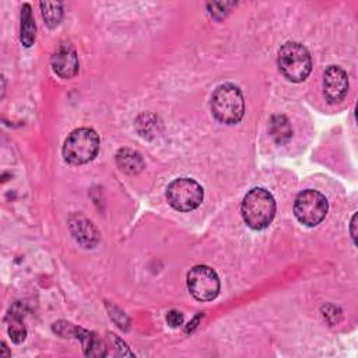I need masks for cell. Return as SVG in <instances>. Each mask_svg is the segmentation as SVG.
<instances>
[{
    "label": "cell",
    "instance_id": "cell-1",
    "mask_svg": "<svg viewBox=\"0 0 358 358\" xmlns=\"http://www.w3.org/2000/svg\"><path fill=\"white\" fill-rule=\"evenodd\" d=\"M241 210L246 225L259 231L271 224L275 214V201L266 189L255 187L243 197Z\"/></svg>",
    "mask_w": 358,
    "mask_h": 358
},
{
    "label": "cell",
    "instance_id": "cell-2",
    "mask_svg": "<svg viewBox=\"0 0 358 358\" xmlns=\"http://www.w3.org/2000/svg\"><path fill=\"white\" fill-rule=\"evenodd\" d=\"M211 112L224 124L238 123L243 117L245 102L241 90L234 84H221L211 95Z\"/></svg>",
    "mask_w": 358,
    "mask_h": 358
},
{
    "label": "cell",
    "instance_id": "cell-3",
    "mask_svg": "<svg viewBox=\"0 0 358 358\" xmlns=\"http://www.w3.org/2000/svg\"><path fill=\"white\" fill-rule=\"evenodd\" d=\"M278 69L281 74L292 81H303L312 70V59L308 49L298 42H287L278 50Z\"/></svg>",
    "mask_w": 358,
    "mask_h": 358
},
{
    "label": "cell",
    "instance_id": "cell-4",
    "mask_svg": "<svg viewBox=\"0 0 358 358\" xmlns=\"http://www.w3.org/2000/svg\"><path fill=\"white\" fill-rule=\"evenodd\" d=\"M99 150V137L92 129L81 127L71 131L63 144V157L73 165L92 161Z\"/></svg>",
    "mask_w": 358,
    "mask_h": 358
},
{
    "label": "cell",
    "instance_id": "cell-5",
    "mask_svg": "<svg viewBox=\"0 0 358 358\" xmlns=\"http://www.w3.org/2000/svg\"><path fill=\"white\" fill-rule=\"evenodd\" d=\"M166 200L178 211H192L203 201V187L190 178H179L166 187Z\"/></svg>",
    "mask_w": 358,
    "mask_h": 358
},
{
    "label": "cell",
    "instance_id": "cell-6",
    "mask_svg": "<svg viewBox=\"0 0 358 358\" xmlns=\"http://www.w3.org/2000/svg\"><path fill=\"white\" fill-rule=\"evenodd\" d=\"M327 208L326 197L312 189L301 192L294 203V214L296 220L306 227H315L322 222L327 214Z\"/></svg>",
    "mask_w": 358,
    "mask_h": 358
},
{
    "label": "cell",
    "instance_id": "cell-7",
    "mask_svg": "<svg viewBox=\"0 0 358 358\" xmlns=\"http://www.w3.org/2000/svg\"><path fill=\"white\" fill-rule=\"evenodd\" d=\"M187 288L197 301H211L220 292V280L211 267L194 266L187 273Z\"/></svg>",
    "mask_w": 358,
    "mask_h": 358
},
{
    "label": "cell",
    "instance_id": "cell-8",
    "mask_svg": "<svg viewBox=\"0 0 358 358\" xmlns=\"http://www.w3.org/2000/svg\"><path fill=\"white\" fill-rule=\"evenodd\" d=\"M348 91V76L338 66H329L323 74V94L331 103L344 99Z\"/></svg>",
    "mask_w": 358,
    "mask_h": 358
},
{
    "label": "cell",
    "instance_id": "cell-9",
    "mask_svg": "<svg viewBox=\"0 0 358 358\" xmlns=\"http://www.w3.org/2000/svg\"><path fill=\"white\" fill-rule=\"evenodd\" d=\"M52 67L62 78H71L78 71V57L70 45H62L52 56Z\"/></svg>",
    "mask_w": 358,
    "mask_h": 358
},
{
    "label": "cell",
    "instance_id": "cell-10",
    "mask_svg": "<svg viewBox=\"0 0 358 358\" xmlns=\"http://www.w3.org/2000/svg\"><path fill=\"white\" fill-rule=\"evenodd\" d=\"M70 231L74 239L84 248H92L98 243L99 235L94 224L81 214H74L69 220Z\"/></svg>",
    "mask_w": 358,
    "mask_h": 358
},
{
    "label": "cell",
    "instance_id": "cell-11",
    "mask_svg": "<svg viewBox=\"0 0 358 358\" xmlns=\"http://www.w3.org/2000/svg\"><path fill=\"white\" fill-rule=\"evenodd\" d=\"M117 166L126 173H138L144 168V161L141 155L130 148H122L116 154Z\"/></svg>",
    "mask_w": 358,
    "mask_h": 358
},
{
    "label": "cell",
    "instance_id": "cell-12",
    "mask_svg": "<svg viewBox=\"0 0 358 358\" xmlns=\"http://www.w3.org/2000/svg\"><path fill=\"white\" fill-rule=\"evenodd\" d=\"M268 133L277 144H284L291 138L292 129L284 115H274L268 123Z\"/></svg>",
    "mask_w": 358,
    "mask_h": 358
},
{
    "label": "cell",
    "instance_id": "cell-13",
    "mask_svg": "<svg viewBox=\"0 0 358 358\" xmlns=\"http://www.w3.org/2000/svg\"><path fill=\"white\" fill-rule=\"evenodd\" d=\"M76 337L81 340L85 355H90V357H103V355H106V351H105V347H103L102 341L94 333H90L84 329L76 327Z\"/></svg>",
    "mask_w": 358,
    "mask_h": 358
},
{
    "label": "cell",
    "instance_id": "cell-14",
    "mask_svg": "<svg viewBox=\"0 0 358 358\" xmlns=\"http://www.w3.org/2000/svg\"><path fill=\"white\" fill-rule=\"evenodd\" d=\"M35 31H36V27H35V21L32 17L31 6L24 4L21 8V34H20V39L24 46L29 48L34 43Z\"/></svg>",
    "mask_w": 358,
    "mask_h": 358
},
{
    "label": "cell",
    "instance_id": "cell-15",
    "mask_svg": "<svg viewBox=\"0 0 358 358\" xmlns=\"http://www.w3.org/2000/svg\"><path fill=\"white\" fill-rule=\"evenodd\" d=\"M41 10L43 20L48 27L55 28L59 25L63 17V10H62V3H52V1H42L41 3Z\"/></svg>",
    "mask_w": 358,
    "mask_h": 358
},
{
    "label": "cell",
    "instance_id": "cell-16",
    "mask_svg": "<svg viewBox=\"0 0 358 358\" xmlns=\"http://www.w3.org/2000/svg\"><path fill=\"white\" fill-rule=\"evenodd\" d=\"M7 331H8V336L11 338V341H14L15 344H20L25 340L27 337V330H25V326L22 323V319L20 315L17 313H11L8 315V326H7Z\"/></svg>",
    "mask_w": 358,
    "mask_h": 358
},
{
    "label": "cell",
    "instance_id": "cell-17",
    "mask_svg": "<svg viewBox=\"0 0 358 358\" xmlns=\"http://www.w3.org/2000/svg\"><path fill=\"white\" fill-rule=\"evenodd\" d=\"M234 6H235L234 1H214V3L207 4L210 14L218 20L222 18L229 11V8Z\"/></svg>",
    "mask_w": 358,
    "mask_h": 358
},
{
    "label": "cell",
    "instance_id": "cell-18",
    "mask_svg": "<svg viewBox=\"0 0 358 358\" xmlns=\"http://www.w3.org/2000/svg\"><path fill=\"white\" fill-rule=\"evenodd\" d=\"M53 329H55V331H57V333H59L60 336H63V337H70V336L76 334V327L71 326L70 323H66V322H57V323H55Z\"/></svg>",
    "mask_w": 358,
    "mask_h": 358
},
{
    "label": "cell",
    "instance_id": "cell-19",
    "mask_svg": "<svg viewBox=\"0 0 358 358\" xmlns=\"http://www.w3.org/2000/svg\"><path fill=\"white\" fill-rule=\"evenodd\" d=\"M166 322H168V324L171 327H178V326H180L183 323V315L180 312H178V310H171L166 315Z\"/></svg>",
    "mask_w": 358,
    "mask_h": 358
},
{
    "label": "cell",
    "instance_id": "cell-20",
    "mask_svg": "<svg viewBox=\"0 0 358 358\" xmlns=\"http://www.w3.org/2000/svg\"><path fill=\"white\" fill-rule=\"evenodd\" d=\"M355 221H357V214H354V215H352V220H351V236H352V241H354V242H355V236H357V235H355V225H357Z\"/></svg>",
    "mask_w": 358,
    "mask_h": 358
}]
</instances>
